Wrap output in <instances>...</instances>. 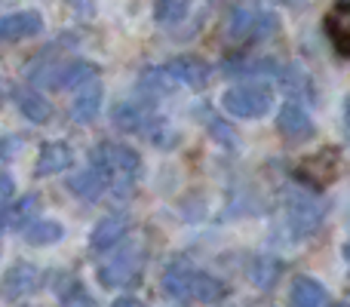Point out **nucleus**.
<instances>
[{
  "mask_svg": "<svg viewBox=\"0 0 350 307\" xmlns=\"http://www.w3.org/2000/svg\"><path fill=\"white\" fill-rule=\"evenodd\" d=\"M163 289L178 302H203V304H215L228 295V286L218 277L193 271L187 265H172L163 273Z\"/></svg>",
  "mask_w": 350,
  "mask_h": 307,
  "instance_id": "obj_1",
  "label": "nucleus"
},
{
  "mask_svg": "<svg viewBox=\"0 0 350 307\" xmlns=\"http://www.w3.org/2000/svg\"><path fill=\"white\" fill-rule=\"evenodd\" d=\"M280 22L277 16L265 10H255V6H234L228 12V22H224V34L234 43H255L265 40V37L277 34Z\"/></svg>",
  "mask_w": 350,
  "mask_h": 307,
  "instance_id": "obj_2",
  "label": "nucleus"
},
{
  "mask_svg": "<svg viewBox=\"0 0 350 307\" xmlns=\"http://www.w3.org/2000/svg\"><path fill=\"white\" fill-rule=\"evenodd\" d=\"M96 157L111 169V175H114V191L111 193L120 200L129 197L135 178L142 175V157L126 145H102V148H96Z\"/></svg>",
  "mask_w": 350,
  "mask_h": 307,
  "instance_id": "obj_3",
  "label": "nucleus"
},
{
  "mask_svg": "<svg viewBox=\"0 0 350 307\" xmlns=\"http://www.w3.org/2000/svg\"><path fill=\"white\" fill-rule=\"evenodd\" d=\"M323 218H326V203H323V200H317L314 193H308V191L289 193V200H286V224H289L295 240H304V237L317 234Z\"/></svg>",
  "mask_w": 350,
  "mask_h": 307,
  "instance_id": "obj_4",
  "label": "nucleus"
},
{
  "mask_svg": "<svg viewBox=\"0 0 350 307\" xmlns=\"http://www.w3.org/2000/svg\"><path fill=\"white\" fill-rule=\"evenodd\" d=\"M221 105L230 117H240V120H258V117H265L267 111L273 108V92L261 83L234 86V90L224 92Z\"/></svg>",
  "mask_w": 350,
  "mask_h": 307,
  "instance_id": "obj_5",
  "label": "nucleus"
},
{
  "mask_svg": "<svg viewBox=\"0 0 350 307\" xmlns=\"http://www.w3.org/2000/svg\"><path fill=\"white\" fill-rule=\"evenodd\" d=\"M341 172V151L338 148H320L317 154H310L308 160L298 163L295 175L301 185H308L310 191H323L329 187Z\"/></svg>",
  "mask_w": 350,
  "mask_h": 307,
  "instance_id": "obj_6",
  "label": "nucleus"
},
{
  "mask_svg": "<svg viewBox=\"0 0 350 307\" xmlns=\"http://www.w3.org/2000/svg\"><path fill=\"white\" fill-rule=\"evenodd\" d=\"M139 267H142V249L120 243V246L111 249V258L105 265H98V283L108 286V289L126 286L139 273Z\"/></svg>",
  "mask_w": 350,
  "mask_h": 307,
  "instance_id": "obj_7",
  "label": "nucleus"
},
{
  "mask_svg": "<svg viewBox=\"0 0 350 307\" xmlns=\"http://www.w3.org/2000/svg\"><path fill=\"white\" fill-rule=\"evenodd\" d=\"M74 191V197L80 200H102L105 193L114 191V175H111V169L105 166L98 157H92V163L83 169V172H77L71 178V185H68Z\"/></svg>",
  "mask_w": 350,
  "mask_h": 307,
  "instance_id": "obj_8",
  "label": "nucleus"
},
{
  "mask_svg": "<svg viewBox=\"0 0 350 307\" xmlns=\"http://www.w3.org/2000/svg\"><path fill=\"white\" fill-rule=\"evenodd\" d=\"M43 31V16L37 10H22L0 18V43H16Z\"/></svg>",
  "mask_w": 350,
  "mask_h": 307,
  "instance_id": "obj_9",
  "label": "nucleus"
},
{
  "mask_svg": "<svg viewBox=\"0 0 350 307\" xmlns=\"http://www.w3.org/2000/svg\"><path fill=\"white\" fill-rule=\"evenodd\" d=\"M126 234H129V218L123 212H114V215H105L96 224V230L90 237V246L96 252H111L114 246H120L126 240Z\"/></svg>",
  "mask_w": 350,
  "mask_h": 307,
  "instance_id": "obj_10",
  "label": "nucleus"
},
{
  "mask_svg": "<svg viewBox=\"0 0 350 307\" xmlns=\"http://www.w3.org/2000/svg\"><path fill=\"white\" fill-rule=\"evenodd\" d=\"M154 123H157V117L151 114V108L145 102H123L114 108V126L129 135H135V133L148 135Z\"/></svg>",
  "mask_w": 350,
  "mask_h": 307,
  "instance_id": "obj_11",
  "label": "nucleus"
},
{
  "mask_svg": "<svg viewBox=\"0 0 350 307\" xmlns=\"http://www.w3.org/2000/svg\"><path fill=\"white\" fill-rule=\"evenodd\" d=\"M166 71H170L175 83H185L191 90H203L209 83V65L203 59H197V55H178V59H172L166 65Z\"/></svg>",
  "mask_w": 350,
  "mask_h": 307,
  "instance_id": "obj_12",
  "label": "nucleus"
},
{
  "mask_svg": "<svg viewBox=\"0 0 350 307\" xmlns=\"http://www.w3.org/2000/svg\"><path fill=\"white\" fill-rule=\"evenodd\" d=\"M40 286V271H37L34 265H28V261H18V265H12L10 271H6L3 277V298H25L31 295V292Z\"/></svg>",
  "mask_w": 350,
  "mask_h": 307,
  "instance_id": "obj_13",
  "label": "nucleus"
},
{
  "mask_svg": "<svg viewBox=\"0 0 350 307\" xmlns=\"http://www.w3.org/2000/svg\"><path fill=\"white\" fill-rule=\"evenodd\" d=\"M326 34L332 40L335 53L350 59V0H341L338 6L326 12Z\"/></svg>",
  "mask_w": 350,
  "mask_h": 307,
  "instance_id": "obj_14",
  "label": "nucleus"
},
{
  "mask_svg": "<svg viewBox=\"0 0 350 307\" xmlns=\"http://www.w3.org/2000/svg\"><path fill=\"white\" fill-rule=\"evenodd\" d=\"M37 212H40V200L37 197H18L12 203L0 206V228L6 230H18V228H28L31 222H37Z\"/></svg>",
  "mask_w": 350,
  "mask_h": 307,
  "instance_id": "obj_15",
  "label": "nucleus"
},
{
  "mask_svg": "<svg viewBox=\"0 0 350 307\" xmlns=\"http://www.w3.org/2000/svg\"><path fill=\"white\" fill-rule=\"evenodd\" d=\"M277 129L286 135V139L298 142V139H310V135L317 133L314 129V120L308 117V111H301L295 102L283 105L277 114Z\"/></svg>",
  "mask_w": 350,
  "mask_h": 307,
  "instance_id": "obj_16",
  "label": "nucleus"
},
{
  "mask_svg": "<svg viewBox=\"0 0 350 307\" xmlns=\"http://www.w3.org/2000/svg\"><path fill=\"white\" fill-rule=\"evenodd\" d=\"M98 74V68L92 62H68V65H59L55 74L49 77V83L59 86V90H83L86 83H92Z\"/></svg>",
  "mask_w": 350,
  "mask_h": 307,
  "instance_id": "obj_17",
  "label": "nucleus"
},
{
  "mask_svg": "<svg viewBox=\"0 0 350 307\" xmlns=\"http://www.w3.org/2000/svg\"><path fill=\"white\" fill-rule=\"evenodd\" d=\"M68 166H74V151L65 145V142H49V145L40 151V157H37L34 175L37 178H46V175L65 172Z\"/></svg>",
  "mask_w": 350,
  "mask_h": 307,
  "instance_id": "obj_18",
  "label": "nucleus"
},
{
  "mask_svg": "<svg viewBox=\"0 0 350 307\" xmlns=\"http://www.w3.org/2000/svg\"><path fill=\"white\" fill-rule=\"evenodd\" d=\"M12 98H16L18 111H22L31 123H49L53 105H49L37 90H31V86H16V90H12Z\"/></svg>",
  "mask_w": 350,
  "mask_h": 307,
  "instance_id": "obj_19",
  "label": "nucleus"
},
{
  "mask_svg": "<svg viewBox=\"0 0 350 307\" xmlns=\"http://www.w3.org/2000/svg\"><path fill=\"white\" fill-rule=\"evenodd\" d=\"M289 307H329V292L314 277H298L289 289Z\"/></svg>",
  "mask_w": 350,
  "mask_h": 307,
  "instance_id": "obj_20",
  "label": "nucleus"
},
{
  "mask_svg": "<svg viewBox=\"0 0 350 307\" xmlns=\"http://www.w3.org/2000/svg\"><path fill=\"white\" fill-rule=\"evenodd\" d=\"M98 108H102V86L92 80V83H86L83 90L77 92V98H74V105H71V114L77 123H90L98 117Z\"/></svg>",
  "mask_w": 350,
  "mask_h": 307,
  "instance_id": "obj_21",
  "label": "nucleus"
},
{
  "mask_svg": "<svg viewBox=\"0 0 350 307\" xmlns=\"http://www.w3.org/2000/svg\"><path fill=\"white\" fill-rule=\"evenodd\" d=\"M62 237H65V228H62L59 222H49V218H37V222H31L28 228H25V240H28L31 246H53Z\"/></svg>",
  "mask_w": 350,
  "mask_h": 307,
  "instance_id": "obj_22",
  "label": "nucleus"
},
{
  "mask_svg": "<svg viewBox=\"0 0 350 307\" xmlns=\"http://www.w3.org/2000/svg\"><path fill=\"white\" fill-rule=\"evenodd\" d=\"M139 90H142V96H148V98L170 96V92L175 90V80L170 77V71H166V68H151V71L142 74Z\"/></svg>",
  "mask_w": 350,
  "mask_h": 307,
  "instance_id": "obj_23",
  "label": "nucleus"
},
{
  "mask_svg": "<svg viewBox=\"0 0 350 307\" xmlns=\"http://www.w3.org/2000/svg\"><path fill=\"white\" fill-rule=\"evenodd\" d=\"M191 0H154V18L157 25H175L187 16Z\"/></svg>",
  "mask_w": 350,
  "mask_h": 307,
  "instance_id": "obj_24",
  "label": "nucleus"
},
{
  "mask_svg": "<svg viewBox=\"0 0 350 307\" xmlns=\"http://www.w3.org/2000/svg\"><path fill=\"white\" fill-rule=\"evenodd\" d=\"M280 273H283V265H280L277 258H258L252 265V271H249V277H252V283L258 286V289H271Z\"/></svg>",
  "mask_w": 350,
  "mask_h": 307,
  "instance_id": "obj_25",
  "label": "nucleus"
},
{
  "mask_svg": "<svg viewBox=\"0 0 350 307\" xmlns=\"http://www.w3.org/2000/svg\"><path fill=\"white\" fill-rule=\"evenodd\" d=\"M206 126L212 129V135H215L218 142H221L224 148H237V135H234V129H228V123L224 120H218L212 111H206Z\"/></svg>",
  "mask_w": 350,
  "mask_h": 307,
  "instance_id": "obj_26",
  "label": "nucleus"
},
{
  "mask_svg": "<svg viewBox=\"0 0 350 307\" xmlns=\"http://www.w3.org/2000/svg\"><path fill=\"white\" fill-rule=\"evenodd\" d=\"M18 151V139H0V166Z\"/></svg>",
  "mask_w": 350,
  "mask_h": 307,
  "instance_id": "obj_27",
  "label": "nucleus"
},
{
  "mask_svg": "<svg viewBox=\"0 0 350 307\" xmlns=\"http://www.w3.org/2000/svg\"><path fill=\"white\" fill-rule=\"evenodd\" d=\"M12 191H16V181H12L10 175L0 172V203H6V200L12 197Z\"/></svg>",
  "mask_w": 350,
  "mask_h": 307,
  "instance_id": "obj_28",
  "label": "nucleus"
},
{
  "mask_svg": "<svg viewBox=\"0 0 350 307\" xmlns=\"http://www.w3.org/2000/svg\"><path fill=\"white\" fill-rule=\"evenodd\" d=\"M111 307H148L145 302H139V298H117Z\"/></svg>",
  "mask_w": 350,
  "mask_h": 307,
  "instance_id": "obj_29",
  "label": "nucleus"
},
{
  "mask_svg": "<svg viewBox=\"0 0 350 307\" xmlns=\"http://www.w3.org/2000/svg\"><path fill=\"white\" fill-rule=\"evenodd\" d=\"M273 3H283V6H301L304 0H273Z\"/></svg>",
  "mask_w": 350,
  "mask_h": 307,
  "instance_id": "obj_30",
  "label": "nucleus"
},
{
  "mask_svg": "<svg viewBox=\"0 0 350 307\" xmlns=\"http://www.w3.org/2000/svg\"><path fill=\"white\" fill-rule=\"evenodd\" d=\"M345 123H347V129H350V96H347V102H345Z\"/></svg>",
  "mask_w": 350,
  "mask_h": 307,
  "instance_id": "obj_31",
  "label": "nucleus"
},
{
  "mask_svg": "<svg viewBox=\"0 0 350 307\" xmlns=\"http://www.w3.org/2000/svg\"><path fill=\"white\" fill-rule=\"evenodd\" d=\"M345 258H347V265H350V240L345 243Z\"/></svg>",
  "mask_w": 350,
  "mask_h": 307,
  "instance_id": "obj_32",
  "label": "nucleus"
},
{
  "mask_svg": "<svg viewBox=\"0 0 350 307\" xmlns=\"http://www.w3.org/2000/svg\"><path fill=\"white\" fill-rule=\"evenodd\" d=\"M0 98H3V83H0Z\"/></svg>",
  "mask_w": 350,
  "mask_h": 307,
  "instance_id": "obj_33",
  "label": "nucleus"
},
{
  "mask_svg": "<svg viewBox=\"0 0 350 307\" xmlns=\"http://www.w3.org/2000/svg\"><path fill=\"white\" fill-rule=\"evenodd\" d=\"M335 307H350V304H335Z\"/></svg>",
  "mask_w": 350,
  "mask_h": 307,
  "instance_id": "obj_34",
  "label": "nucleus"
}]
</instances>
